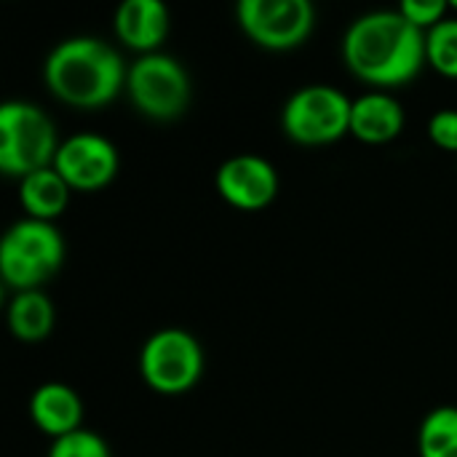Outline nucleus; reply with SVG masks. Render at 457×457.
Wrapping results in <instances>:
<instances>
[{
	"label": "nucleus",
	"instance_id": "obj_5",
	"mask_svg": "<svg viewBox=\"0 0 457 457\" xmlns=\"http://www.w3.org/2000/svg\"><path fill=\"white\" fill-rule=\"evenodd\" d=\"M353 99L329 83H311L297 88L281 107L284 134L305 147L332 145L351 134Z\"/></svg>",
	"mask_w": 457,
	"mask_h": 457
},
{
	"label": "nucleus",
	"instance_id": "obj_12",
	"mask_svg": "<svg viewBox=\"0 0 457 457\" xmlns=\"http://www.w3.org/2000/svg\"><path fill=\"white\" fill-rule=\"evenodd\" d=\"M404 107L388 91H367L353 99L351 107V134L367 145H386L396 139L404 129Z\"/></svg>",
	"mask_w": 457,
	"mask_h": 457
},
{
	"label": "nucleus",
	"instance_id": "obj_4",
	"mask_svg": "<svg viewBox=\"0 0 457 457\" xmlns=\"http://www.w3.org/2000/svg\"><path fill=\"white\" fill-rule=\"evenodd\" d=\"M54 120L35 102L8 99L0 104V171L24 179L54 166L59 150Z\"/></svg>",
	"mask_w": 457,
	"mask_h": 457
},
{
	"label": "nucleus",
	"instance_id": "obj_18",
	"mask_svg": "<svg viewBox=\"0 0 457 457\" xmlns=\"http://www.w3.org/2000/svg\"><path fill=\"white\" fill-rule=\"evenodd\" d=\"M48 457H112L110 455V445L88 431V428H80V431H72L62 439H54L51 442V450Z\"/></svg>",
	"mask_w": 457,
	"mask_h": 457
},
{
	"label": "nucleus",
	"instance_id": "obj_20",
	"mask_svg": "<svg viewBox=\"0 0 457 457\" xmlns=\"http://www.w3.org/2000/svg\"><path fill=\"white\" fill-rule=\"evenodd\" d=\"M428 137L436 147L457 155V110H436L428 120Z\"/></svg>",
	"mask_w": 457,
	"mask_h": 457
},
{
	"label": "nucleus",
	"instance_id": "obj_10",
	"mask_svg": "<svg viewBox=\"0 0 457 457\" xmlns=\"http://www.w3.org/2000/svg\"><path fill=\"white\" fill-rule=\"evenodd\" d=\"M214 185L230 206L241 212H260L276 201L281 182L276 166L268 158L238 153L217 169Z\"/></svg>",
	"mask_w": 457,
	"mask_h": 457
},
{
	"label": "nucleus",
	"instance_id": "obj_8",
	"mask_svg": "<svg viewBox=\"0 0 457 457\" xmlns=\"http://www.w3.org/2000/svg\"><path fill=\"white\" fill-rule=\"evenodd\" d=\"M236 19L244 35L268 51H292L308 40L316 24L311 0H241Z\"/></svg>",
	"mask_w": 457,
	"mask_h": 457
},
{
	"label": "nucleus",
	"instance_id": "obj_21",
	"mask_svg": "<svg viewBox=\"0 0 457 457\" xmlns=\"http://www.w3.org/2000/svg\"><path fill=\"white\" fill-rule=\"evenodd\" d=\"M450 11L457 16V0H450Z\"/></svg>",
	"mask_w": 457,
	"mask_h": 457
},
{
	"label": "nucleus",
	"instance_id": "obj_9",
	"mask_svg": "<svg viewBox=\"0 0 457 457\" xmlns=\"http://www.w3.org/2000/svg\"><path fill=\"white\" fill-rule=\"evenodd\" d=\"M120 158L115 145L91 131H80L67 137L54 158V169L62 174V179L80 193H94L107 187L118 174Z\"/></svg>",
	"mask_w": 457,
	"mask_h": 457
},
{
	"label": "nucleus",
	"instance_id": "obj_2",
	"mask_svg": "<svg viewBox=\"0 0 457 457\" xmlns=\"http://www.w3.org/2000/svg\"><path fill=\"white\" fill-rule=\"evenodd\" d=\"M43 78L59 102L78 110H99L126 88L129 67L107 40L75 35L48 51Z\"/></svg>",
	"mask_w": 457,
	"mask_h": 457
},
{
	"label": "nucleus",
	"instance_id": "obj_3",
	"mask_svg": "<svg viewBox=\"0 0 457 457\" xmlns=\"http://www.w3.org/2000/svg\"><path fill=\"white\" fill-rule=\"evenodd\" d=\"M64 265V238L54 222L24 217L0 241V276L13 292L40 289Z\"/></svg>",
	"mask_w": 457,
	"mask_h": 457
},
{
	"label": "nucleus",
	"instance_id": "obj_19",
	"mask_svg": "<svg viewBox=\"0 0 457 457\" xmlns=\"http://www.w3.org/2000/svg\"><path fill=\"white\" fill-rule=\"evenodd\" d=\"M399 11L423 32L436 27L442 19L450 16V3L447 0H402Z\"/></svg>",
	"mask_w": 457,
	"mask_h": 457
},
{
	"label": "nucleus",
	"instance_id": "obj_16",
	"mask_svg": "<svg viewBox=\"0 0 457 457\" xmlns=\"http://www.w3.org/2000/svg\"><path fill=\"white\" fill-rule=\"evenodd\" d=\"M420 457H457V407H434L418 431Z\"/></svg>",
	"mask_w": 457,
	"mask_h": 457
},
{
	"label": "nucleus",
	"instance_id": "obj_14",
	"mask_svg": "<svg viewBox=\"0 0 457 457\" xmlns=\"http://www.w3.org/2000/svg\"><path fill=\"white\" fill-rule=\"evenodd\" d=\"M70 193L72 187L62 179V174L54 166H46L19 179V204L32 220L54 222L59 214H64Z\"/></svg>",
	"mask_w": 457,
	"mask_h": 457
},
{
	"label": "nucleus",
	"instance_id": "obj_15",
	"mask_svg": "<svg viewBox=\"0 0 457 457\" xmlns=\"http://www.w3.org/2000/svg\"><path fill=\"white\" fill-rule=\"evenodd\" d=\"M56 321L54 305L43 289L16 292L8 303V329L21 343H40L51 335Z\"/></svg>",
	"mask_w": 457,
	"mask_h": 457
},
{
	"label": "nucleus",
	"instance_id": "obj_6",
	"mask_svg": "<svg viewBox=\"0 0 457 457\" xmlns=\"http://www.w3.org/2000/svg\"><path fill=\"white\" fill-rule=\"evenodd\" d=\"M139 375L150 391L163 396L193 391L204 375L201 343L179 327L153 332L139 351Z\"/></svg>",
	"mask_w": 457,
	"mask_h": 457
},
{
	"label": "nucleus",
	"instance_id": "obj_1",
	"mask_svg": "<svg viewBox=\"0 0 457 457\" xmlns=\"http://www.w3.org/2000/svg\"><path fill=\"white\" fill-rule=\"evenodd\" d=\"M343 59L348 70L380 91L412 83L428 64L426 32L399 8L367 11L356 16L343 35Z\"/></svg>",
	"mask_w": 457,
	"mask_h": 457
},
{
	"label": "nucleus",
	"instance_id": "obj_7",
	"mask_svg": "<svg viewBox=\"0 0 457 457\" xmlns=\"http://www.w3.org/2000/svg\"><path fill=\"white\" fill-rule=\"evenodd\" d=\"M126 91L131 104L153 120H174L190 104V75L179 59L155 51L137 56L129 64Z\"/></svg>",
	"mask_w": 457,
	"mask_h": 457
},
{
	"label": "nucleus",
	"instance_id": "obj_11",
	"mask_svg": "<svg viewBox=\"0 0 457 457\" xmlns=\"http://www.w3.org/2000/svg\"><path fill=\"white\" fill-rule=\"evenodd\" d=\"M112 27L126 48L139 51V56H145L155 54L169 37L171 13L161 0H123L115 11Z\"/></svg>",
	"mask_w": 457,
	"mask_h": 457
},
{
	"label": "nucleus",
	"instance_id": "obj_13",
	"mask_svg": "<svg viewBox=\"0 0 457 457\" xmlns=\"http://www.w3.org/2000/svg\"><path fill=\"white\" fill-rule=\"evenodd\" d=\"M29 418L51 439H62L83 428V402L67 383H43L29 399Z\"/></svg>",
	"mask_w": 457,
	"mask_h": 457
},
{
	"label": "nucleus",
	"instance_id": "obj_17",
	"mask_svg": "<svg viewBox=\"0 0 457 457\" xmlns=\"http://www.w3.org/2000/svg\"><path fill=\"white\" fill-rule=\"evenodd\" d=\"M426 56L439 75L457 78V16L453 11L426 32Z\"/></svg>",
	"mask_w": 457,
	"mask_h": 457
}]
</instances>
